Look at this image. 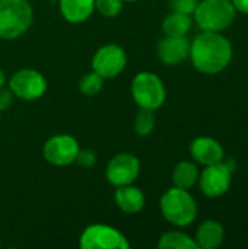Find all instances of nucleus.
<instances>
[{
  "mask_svg": "<svg viewBox=\"0 0 248 249\" xmlns=\"http://www.w3.org/2000/svg\"><path fill=\"white\" fill-rule=\"evenodd\" d=\"M132 96L140 108L158 109L164 105L167 90L164 82L151 71H140L132 82Z\"/></svg>",
  "mask_w": 248,
  "mask_h": 249,
  "instance_id": "5",
  "label": "nucleus"
},
{
  "mask_svg": "<svg viewBox=\"0 0 248 249\" xmlns=\"http://www.w3.org/2000/svg\"><path fill=\"white\" fill-rule=\"evenodd\" d=\"M140 174V162L132 153L115 155L105 171L107 179L114 187H123L133 184Z\"/></svg>",
  "mask_w": 248,
  "mask_h": 249,
  "instance_id": "10",
  "label": "nucleus"
},
{
  "mask_svg": "<svg viewBox=\"0 0 248 249\" xmlns=\"http://www.w3.org/2000/svg\"><path fill=\"white\" fill-rule=\"evenodd\" d=\"M153 128H155L153 111L146 109V108H140V111L137 112L136 120H134V130H136L137 136H140V137L149 136Z\"/></svg>",
  "mask_w": 248,
  "mask_h": 249,
  "instance_id": "20",
  "label": "nucleus"
},
{
  "mask_svg": "<svg viewBox=\"0 0 248 249\" xmlns=\"http://www.w3.org/2000/svg\"><path fill=\"white\" fill-rule=\"evenodd\" d=\"M199 0H170V6L174 12L191 15L197 7Z\"/></svg>",
  "mask_w": 248,
  "mask_h": 249,
  "instance_id": "23",
  "label": "nucleus"
},
{
  "mask_svg": "<svg viewBox=\"0 0 248 249\" xmlns=\"http://www.w3.org/2000/svg\"><path fill=\"white\" fill-rule=\"evenodd\" d=\"M224 238H225L224 226L219 222L206 220L199 226V229L196 232L194 242H196L197 248L215 249L221 247V244L224 242Z\"/></svg>",
  "mask_w": 248,
  "mask_h": 249,
  "instance_id": "14",
  "label": "nucleus"
},
{
  "mask_svg": "<svg viewBox=\"0 0 248 249\" xmlns=\"http://www.w3.org/2000/svg\"><path fill=\"white\" fill-rule=\"evenodd\" d=\"M190 153L197 163L205 166L222 162L225 158L224 147L221 143L212 137H197L190 144Z\"/></svg>",
  "mask_w": 248,
  "mask_h": 249,
  "instance_id": "13",
  "label": "nucleus"
},
{
  "mask_svg": "<svg viewBox=\"0 0 248 249\" xmlns=\"http://www.w3.org/2000/svg\"><path fill=\"white\" fill-rule=\"evenodd\" d=\"M76 162L83 168H91L96 162V156L92 150H79L76 156Z\"/></svg>",
  "mask_w": 248,
  "mask_h": 249,
  "instance_id": "24",
  "label": "nucleus"
},
{
  "mask_svg": "<svg viewBox=\"0 0 248 249\" xmlns=\"http://www.w3.org/2000/svg\"><path fill=\"white\" fill-rule=\"evenodd\" d=\"M158 248L159 249H197V245L194 242L193 238H190L189 235L183 233V232H177V231H171L164 233L159 238L158 242Z\"/></svg>",
  "mask_w": 248,
  "mask_h": 249,
  "instance_id": "19",
  "label": "nucleus"
},
{
  "mask_svg": "<svg viewBox=\"0 0 248 249\" xmlns=\"http://www.w3.org/2000/svg\"><path fill=\"white\" fill-rule=\"evenodd\" d=\"M159 207L164 219L174 226L186 228L197 217V204L193 196L187 190L178 187L165 191L161 197Z\"/></svg>",
  "mask_w": 248,
  "mask_h": 249,
  "instance_id": "2",
  "label": "nucleus"
},
{
  "mask_svg": "<svg viewBox=\"0 0 248 249\" xmlns=\"http://www.w3.org/2000/svg\"><path fill=\"white\" fill-rule=\"evenodd\" d=\"M115 204L126 213H137L145 207V196L143 193L130 185L117 187V191L114 194Z\"/></svg>",
  "mask_w": 248,
  "mask_h": 249,
  "instance_id": "15",
  "label": "nucleus"
},
{
  "mask_svg": "<svg viewBox=\"0 0 248 249\" xmlns=\"http://www.w3.org/2000/svg\"><path fill=\"white\" fill-rule=\"evenodd\" d=\"M9 89L19 99L34 101L45 93L47 80L39 71L34 69H22L10 77Z\"/></svg>",
  "mask_w": 248,
  "mask_h": 249,
  "instance_id": "7",
  "label": "nucleus"
},
{
  "mask_svg": "<svg viewBox=\"0 0 248 249\" xmlns=\"http://www.w3.org/2000/svg\"><path fill=\"white\" fill-rule=\"evenodd\" d=\"M95 9L105 18H114L121 12L123 0H95Z\"/></svg>",
  "mask_w": 248,
  "mask_h": 249,
  "instance_id": "22",
  "label": "nucleus"
},
{
  "mask_svg": "<svg viewBox=\"0 0 248 249\" xmlns=\"http://www.w3.org/2000/svg\"><path fill=\"white\" fill-rule=\"evenodd\" d=\"M199 169L193 162L183 160L175 165L172 172V182L175 187L183 190H190L199 181Z\"/></svg>",
  "mask_w": 248,
  "mask_h": 249,
  "instance_id": "18",
  "label": "nucleus"
},
{
  "mask_svg": "<svg viewBox=\"0 0 248 249\" xmlns=\"http://www.w3.org/2000/svg\"><path fill=\"white\" fill-rule=\"evenodd\" d=\"M193 66L205 74H218L224 71L232 60V45L221 32L203 31L190 44Z\"/></svg>",
  "mask_w": 248,
  "mask_h": 249,
  "instance_id": "1",
  "label": "nucleus"
},
{
  "mask_svg": "<svg viewBox=\"0 0 248 249\" xmlns=\"http://www.w3.org/2000/svg\"><path fill=\"white\" fill-rule=\"evenodd\" d=\"M123 1H136V0H123Z\"/></svg>",
  "mask_w": 248,
  "mask_h": 249,
  "instance_id": "29",
  "label": "nucleus"
},
{
  "mask_svg": "<svg viewBox=\"0 0 248 249\" xmlns=\"http://www.w3.org/2000/svg\"><path fill=\"white\" fill-rule=\"evenodd\" d=\"M232 3H234L237 12L248 15V0H232Z\"/></svg>",
  "mask_w": 248,
  "mask_h": 249,
  "instance_id": "26",
  "label": "nucleus"
},
{
  "mask_svg": "<svg viewBox=\"0 0 248 249\" xmlns=\"http://www.w3.org/2000/svg\"><path fill=\"white\" fill-rule=\"evenodd\" d=\"M13 101V92L6 88H0V112L6 111Z\"/></svg>",
  "mask_w": 248,
  "mask_h": 249,
  "instance_id": "25",
  "label": "nucleus"
},
{
  "mask_svg": "<svg viewBox=\"0 0 248 249\" xmlns=\"http://www.w3.org/2000/svg\"><path fill=\"white\" fill-rule=\"evenodd\" d=\"M82 249H127L130 248L126 236L108 225H91L80 235Z\"/></svg>",
  "mask_w": 248,
  "mask_h": 249,
  "instance_id": "6",
  "label": "nucleus"
},
{
  "mask_svg": "<svg viewBox=\"0 0 248 249\" xmlns=\"http://www.w3.org/2000/svg\"><path fill=\"white\" fill-rule=\"evenodd\" d=\"M193 13L202 31L222 32L234 22L237 9L232 0H202Z\"/></svg>",
  "mask_w": 248,
  "mask_h": 249,
  "instance_id": "3",
  "label": "nucleus"
},
{
  "mask_svg": "<svg viewBox=\"0 0 248 249\" xmlns=\"http://www.w3.org/2000/svg\"><path fill=\"white\" fill-rule=\"evenodd\" d=\"M102 85H104V77L98 74L96 71H89L80 79L79 90L88 96H92V95H96L102 89Z\"/></svg>",
  "mask_w": 248,
  "mask_h": 249,
  "instance_id": "21",
  "label": "nucleus"
},
{
  "mask_svg": "<svg viewBox=\"0 0 248 249\" xmlns=\"http://www.w3.org/2000/svg\"><path fill=\"white\" fill-rule=\"evenodd\" d=\"M222 162H224V165H225V166H227L232 174L235 172V169H237V160H235L232 156H229V158H227V159L224 158V159H222Z\"/></svg>",
  "mask_w": 248,
  "mask_h": 249,
  "instance_id": "27",
  "label": "nucleus"
},
{
  "mask_svg": "<svg viewBox=\"0 0 248 249\" xmlns=\"http://www.w3.org/2000/svg\"><path fill=\"white\" fill-rule=\"evenodd\" d=\"M4 82H6V76H4V71L0 69V88L4 86Z\"/></svg>",
  "mask_w": 248,
  "mask_h": 249,
  "instance_id": "28",
  "label": "nucleus"
},
{
  "mask_svg": "<svg viewBox=\"0 0 248 249\" xmlns=\"http://www.w3.org/2000/svg\"><path fill=\"white\" fill-rule=\"evenodd\" d=\"M193 19L187 13L171 12L162 22V31L168 36H184L191 29Z\"/></svg>",
  "mask_w": 248,
  "mask_h": 249,
  "instance_id": "17",
  "label": "nucleus"
},
{
  "mask_svg": "<svg viewBox=\"0 0 248 249\" xmlns=\"http://www.w3.org/2000/svg\"><path fill=\"white\" fill-rule=\"evenodd\" d=\"M32 7L28 0H0V38L16 39L32 23Z\"/></svg>",
  "mask_w": 248,
  "mask_h": 249,
  "instance_id": "4",
  "label": "nucleus"
},
{
  "mask_svg": "<svg viewBox=\"0 0 248 249\" xmlns=\"http://www.w3.org/2000/svg\"><path fill=\"white\" fill-rule=\"evenodd\" d=\"M95 10V0H60V12L67 22H85Z\"/></svg>",
  "mask_w": 248,
  "mask_h": 249,
  "instance_id": "16",
  "label": "nucleus"
},
{
  "mask_svg": "<svg viewBox=\"0 0 248 249\" xmlns=\"http://www.w3.org/2000/svg\"><path fill=\"white\" fill-rule=\"evenodd\" d=\"M79 144L75 137L69 134H58L48 139L42 147L44 159L56 166H67L76 160Z\"/></svg>",
  "mask_w": 248,
  "mask_h": 249,
  "instance_id": "8",
  "label": "nucleus"
},
{
  "mask_svg": "<svg viewBox=\"0 0 248 249\" xmlns=\"http://www.w3.org/2000/svg\"><path fill=\"white\" fill-rule=\"evenodd\" d=\"M232 172L224 165V162H218L213 165H208L203 172L199 175L200 190L205 196L210 198L222 197L231 187Z\"/></svg>",
  "mask_w": 248,
  "mask_h": 249,
  "instance_id": "11",
  "label": "nucleus"
},
{
  "mask_svg": "<svg viewBox=\"0 0 248 249\" xmlns=\"http://www.w3.org/2000/svg\"><path fill=\"white\" fill-rule=\"evenodd\" d=\"M190 41L184 36L165 35L158 42V57L167 66H177L190 55Z\"/></svg>",
  "mask_w": 248,
  "mask_h": 249,
  "instance_id": "12",
  "label": "nucleus"
},
{
  "mask_svg": "<svg viewBox=\"0 0 248 249\" xmlns=\"http://www.w3.org/2000/svg\"><path fill=\"white\" fill-rule=\"evenodd\" d=\"M126 63V51L120 45L107 44L95 53L92 58V69L104 79H113L124 70Z\"/></svg>",
  "mask_w": 248,
  "mask_h": 249,
  "instance_id": "9",
  "label": "nucleus"
}]
</instances>
